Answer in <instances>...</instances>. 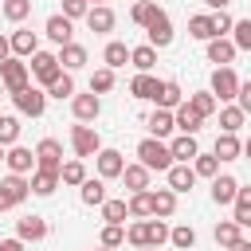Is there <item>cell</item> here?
I'll list each match as a JSON object with an SVG mask.
<instances>
[{"mask_svg":"<svg viewBox=\"0 0 251 251\" xmlns=\"http://www.w3.org/2000/svg\"><path fill=\"white\" fill-rule=\"evenodd\" d=\"M235 102H239V110H243V114H251V82H239Z\"/></svg>","mask_w":251,"mask_h":251,"instance_id":"53","label":"cell"},{"mask_svg":"<svg viewBox=\"0 0 251 251\" xmlns=\"http://www.w3.org/2000/svg\"><path fill=\"white\" fill-rule=\"evenodd\" d=\"M204 4H208V8H212V12H224V8H227V4H231V0H204Z\"/></svg>","mask_w":251,"mask_h":251,"instance_id":"58","label":"cell"},{"mask_svg":"<svg viewBox=\"0 0 251 251\" xmlns=\"http://www.w3.org/2000/svg\"><path fill=\"white\" fill-rule=\"evenodd\" d=\"M227 251H251V239H243V235H239V239H235Z\"/></svg>","mask_w":251,"mask_h":251,"instance_id":"56","label":"cell"},{"mask_svg":"<svg viewBox=\"0 0 251 251\" xmlns=\"http://www.w3.org/2000/svg\"><path fill=\"white\" fill-rule=\"evenodd\" d=\"M16 137H20V118L4 114V118H0V149H4V145H16Z\"/></svg>","mask_w":251,"mask_h":251,"instance_id":"47","label":"cell"},{"mask_svg":"<svg viewBox=\"0 0 251 251\" xmlns=\"http://www.w3.org/2000/svg\"><path fill=\"white\" fill-rule=\"evenodd\" d=\"M173 126H176L180 133H192V137H196V133H200V126H204V118H200L188 102H180V106L173 110Z\"/></svg>","mask_w":251,"mask_h":251,"instance_id":"13","label":"cell"},{"mask_svg":"<svg viewBox=\"0 0 251 251\" xmlns=\"http://www.w3.org/2000/svg\"><path fill=\"white\" fill-rule=\"evenodd\" d=\"M86 4H106V0H86Z\"/></svg>","mask_w":251,"mask_h":251,"instance_id":"61","label":"cell"},{"mask_svg":"<svg viewBox=\"0 0 251 251\" xmlns=\"http://www.w3.org/2000/svg\"><path fill=\"white\" fill-rule=\"evenodd\" d=\"M126 208H129V216H133V220H149V216H153V192H149V188L133 192V196L126 200Z\"/></svg>","mask_w":251,"mask_h":251,"instance_id":"28","label":"cell"},{"mask_svg":"<svg viewBox=\"0 0 251 251\" xmlns=\"http://www.w3.org/2000/svg\"><path fill=\"white\" fill-rule=\"evenodd\" d=\"M188 35L200 39V43L216 39V24H212V16H192V20H188Z\"/></svg>","mask_w":251,"mask_h":251,"instance_id":"34","label":"cell"},{"mask_svg":"<svg viewBox=\"0 0 251 251\" xmlns=\"http://www.w3.org/2000/svg\"><path fill=\"white\" fill-rule=\"evenodd\" d=\"M235 188H239L235 176H227V173H224V176H220V173L212 176V200H216V204H231V200H235Z\"/></svg>","mask_w":251,"mask_h":251,"instance_id":"22","label":"cell"},{"mask_svg":"<svg viewBox=\"0 0 251 251\" xmlns=\"http://www.w3.org/2000/svg\"><path fill=\"white\" fill-rule=\"evenodd\" d=\"M192 184H196V173H192V165H169V188L180 196V192H192Z\"/></svg>","mask_w":251,"mask_h":251,"instance_id":"18","label":"cell"},{"mask_svg":"<svg viewBox=\"0 0 251 251\" xmlns=\"http://www.w3.org/2000/svg\"><path fill=\"white\" fill-rule=\"evenodd\" d=\"M235 90H239L235 71H231V67H216V71H212V94H216V102H231Z\"/></svg>","mask_w":251,"mask_h":251,"instance_id":"7","label":"cell"},{"mask_svg":"<svg viewBox=\"0 0 251 251\" xmlns=\"http://www.w3.org/2000/svg\"><path fill=\"white\" fill-rule=\"evenodd\" d=\"M212 153H216L220 161H239V157H243V145H239V137H235V133H220Z\"/></svg>","mask_w":251,"mask_h":251,"instance_id":"24","label":"cell"},{"mask_svg":"<svg viewBox=\"0 0 251 251\" xmlns=\"http://www.w3.org/2000/svg\"><path fill=\"white\" fill-rule=\"evenodd\" d=\"M169 153H173V161H184V165H188V161L200 153V145H196L192 133H180L176 141H169Z\"/></svg>","mask_w":251,"mask_h":251,"instance_id":"25","label":"cell"},{"mask_svg":"<svg viewBox=\"0 0 251 251\" xmlns=\"http://www.w3.org/2000/svg\"><path fill=\"white\" fill-rule=\"evenodd\" d=\"M243 157H247V161H251V137H247V141H243Z\"/></svg>","mask_w":251,"mask_h":251,"instance_id":"59","label":"cell"},{"mask_svg":"<svg viewBox=\"0 0 251 251\" xmlns=\"http://www.w3.org/2000/svg\"><path fill=\"white\" fill-rule=\"evenodd\" d=\"M0 161H4V149H0Z\"/></svg>","mask_w":251,"mask_h":251,"instance_id":"64","label":"cell"},{"mask_svg":"<svg viewBox=\"0 0 251 251\" xmlns=\"http://www.w3.org/2000/svg\"><path fill=\"white\" fill-rule=\"evenodd\" d=\"M157 12H161V8H157V0H137L129 16H133V24H141V27H145V24H149V20L157 16Z\"/></svg>","mask_w":251,"mask_h":251,"instance_id":"48","label":"cell"},{"mask_svg":"<svg viewBox=\"0 0 251 251\" xmlns=\"http://www.w3.org/2000/svg\"><path fill=\"white\" fill-rule=\"evenodd\" d=\"M71 110H75V122H94L98 110H102V102H98V94L90 90V94H75V98H71Z\"/></svg>","mask_w":251,"mask_h":251,"instance_id":"12","label":"cell"},{"mask_svg":"<svg viewBox=\"0 0 251 251\" xmlns=\"http://www.w3.org/2000/svg\"><path fill=\"white\" fill-rule=\"evenodd\" d=\"M231 43H235V51H251V20L231 24Z\"/></svg>","mask_w":251,"mask_h":251,"instance_id":"45","label":"cell"},{"mask_svg":"<svg viewBox=\"0 0 251 251\" xmlns=\"http://www.w3.org/2000/svg\"><path fill=\"white\" fill-rule=\"evenodd\" d=\"M126 243V224H106L102 227V247H122Z\"/></svg>","mask_w":251,"mask_h":251,"instance_id":"50","label":"cell"},{"mask_svg":"<svg viewBox=\"0 0 251 251\" xmlns=\"http://www.w3.org/2000/svg\"><path fill=\"white\" fill-rule=\"evenodd\" d=\"M0 94H8V90H4V82H0Z\"/></svg>","mask_w":251,"mask_h":251,"instance_id":"62","label":"cell"},{"mask_svg":"<svg viewBox=\"0 0 251 251\" xmlns=\"http://www.w3.org/2000/svg\"><path fill=\"white\" fill-rule=\"evenodd\" d=\"M192 173L196 176H216L220 173V157L216 153H196L192 157Z\"/></svg>","mask_w":251,"mask_h":251,"instance_id":"40","label":"cell"},{"mask_svg":"<svg viewBox=\"0 0 251 251\" xmlns=\"http://www.w3.org/2000/svg\"><path fill=\"white\" fill-rule=\"evenodd\" d=\"M27 192H31V180H24V173H8V176L0 180V212L20 208V204L27 200Z\"/></svg>","mask_w":251,"mask_h":251,"instance_id":"2","label":"cell"},{"mask_svg":"<svg viewBox=\"0 0 251 251\" xmlns=\"http://www.w3.org/2000/svg\"><path fill=\"white\" fill-rule=\"evenodd\" d=\"M16 235L24 239V243H39V239H47V220L43 216H20L16 220Z\"/></svg>","mask_w":251,"mask_h":251,"instance_id":"10","label":"cell"},{"mask_svg":"<svg viewBox=\"0 0 251 251\" xmlns=\"http://www.w3.org/2000/svg\"><path fill=\"white\" fill-rule=\"evenodd\" d=\"M157 90H161V78H153L149 71H137V78L129 82V94H133V98H141V102H153V98H157Z\"/></svg>","mask_w":251,"mask_h":251,"instance_id":"17","label":"cell"},{"mask_svg":"<svg viewBox=\"0 0 251 251\" xmlns=\"http://www.w3.org/2000/svg\"><path fill=\"white\" fill-rule=\"evenodd\" d=\"M153 102H157V106H161V110H176V106H180V102H184V94H180V86H176V82H173V78H165V82H161V90H157V98H153Z\"/></svg>","mask_w":251,"mask_h":251,"instance_id":"29","label":"cell"},{"mask_svg":"<svg viewBox=\"0 0 251 251\" xmlns=\"http://www.w3.org/2000/svg\"><path fill=\"white\" fill-rule=\"evenodd\" d=\"M86 12H90L86 0H63V16L67 20H86Z\"/></svg>","mask_w":251,"mask_h":251,"instance_id":"51","label":"cell"},{"mask_svg":"<svg viewBox=\"0 0 251 251\" xmlns=\"http://www.w3.org/2000/svg\"><path fill=\"white\" fill-rule=\"evenodd\" d=\"M165 239H169V224H165V220H157V216H153V220H145V247H161Z\"/></svg>","mask_w":251,"mask_h":251,"instance_id":"38","label":"cell"},{"mask_svg":"<svg viewBox=\"0 0 251 251\" xmlns=\"http://www.w3.org/2000/svg\"><path fill=\"white\" fill-rule=\"evenodd\" d=\"M8 43H12V55H20V59H27V55L39 51V35L27 31V27H16V31L8 35Z\"/></svg>","mask_w":251,"mask_h":251,"instance_id":"11","label":"cell"},{"mask_svg":"<svg viewBox=\"0 0 251 251\" xmlns=\"http://www.w3.org/2000/svg\"><path fill=\"white\" fill-rule=\"evenodd\" d=\"M231 204H235V216H231V220H235L239 227H251V184H247V188H235V200H231Z\"/></svg>","mask_w":251,"mask_h":251,"instance_id":"32","label":"cell"},{"mask_svg":"<svg viewBox=\"0 0 251 251\" xmlns=\"http://www.w3.org/2000/svg\"><path fill=\"white\" fill-rule=\"evenodd\" d=\"M59 67L63 71H82L86 67V47L82 43H63L59 47Z\"/></svg>","mask_w":251,"mask_h":251,"instance_id":"20","label":"cell"},{"mask_svg":"<svg viewBox=\"0 0 251 251\" xmlns=\"http://www.w3.org/2000/svg\"><path fill=\"white\" fill-rule=\"evenodd\" d=\"M137 161H141L149 173H169L173 153H169V145H165L161 137H145V141H137Z\"/></svg>","mask_w":251,"mask_h":251,"instance_id":"1","label":"cell"},{"mask_svg":"<svg viewBox=\"0 0 251 251\" xmlns=\"http://www.w3.org/2000/svg\"><path fill=\"white\" fill-rule=\"evenodd\" d=\"M137 251H157V247H137Z\"/></svg>","mask_w":251,"mask_h":251,"instance_id":"60","label":"cell"},{"mask_svg":"<svg viewBox=\"0 0 251 251\" xmlns=\"http://www.w3.org/2000/svg\"><path fill=\"white\" fill-rule=\"evenodd\" d=\"M231 59H235V43H231V39H224V35L208 39V63H216V67H231Z\"/></svg>","mask_w":251,"mask_h":251,"instance_id":"16","label":"cell"},{"mask_svg":"<svg viewBox=\"0 0 251 251\" xmlns=\"http://www.w3.org/2000/svg\"><path fill=\"white\" fill-rule=\"evenodd\" d=\"M243 118H247V114H243L239 106H224V110H220V129H224V133H235V129L243 126Z\"/></svg>","mask_w":251,"mask_h":251,"instance_id":"42","label":"cell"},{"mask_svg":"<svg viewBox=\"0 0 251 251\" xmlns=\"http://www.w3.org/2000/svg\"><path fill=\"white\" fill-rule=\"evenodd\" d=\"M122 180H126V188L129 192H141V188H149V169L137 161V165H126L122 169Z\"/></svg>","mask_w":251,"mask_h":251,"instance_id":"30","label":"cell"},{"mask_svg":"<svg viewBox=\"0 0 251 251\" xmlns=\"http://www.w3.org/2000/svg\"><path fill=\"white\" fill-rule=\"evenodd\" d=\"M126 239H129L133 247H145V220H133V224L126 227Z\"/></svg>","mask_w":251,"mask_h":251,"instance_id":"52","label":"cell"},{"mask_svg":"<svg viewBox=\"0 0 251 251\" xmlns=\"http://www.w3.org/2000/svg\"><path fill=\"white\" fill-rule=\"evenodd\" d=\"M212 24H216V35H227V31H231V24H235V20H231V16H227V12H216V16H212Z\"/></svg>","mask_w":251,"mask_h":251,"instance_id":"54","label":"cell"},{"mask_svg":"<svg viewBox=\"0 0 251 251\" xmlns=\"http://www.w3.org/2000/svg\"><path fill=\"white\" fill-rule=\"evenodd\" d=\"M145 35H149V47H169L173 43V20H169V12H157L145 24Z\"/></svg>","mask_w":251,"mask_h":251,"instance_id":"9","label":"cell"},{"mask_svg":"<svg viewBox=\"0 0 251 251\" xmlns=\"http://www.w3.org/2000/svg\"><path fill=\"white\" fill-rule=\"evenodd\" d=\"M188 106H192L200 118H212V114L220 110V102H216V94H212V90H196V94H188Z\"/></svg>","mask_w":251,"mask_h":251,"instance_id":"33","label":"cell"},{"mask_svg":"<svg viewBox=\"0 0 251 251\" xmlns=\"http://www.w3.org/2000/svg\"><path fill=\"white\" fill-rule=\"evenodd\" d=\"M8 55H12V43H8V39H4V35H0V63H4V59H8Z\"/></svg>","mask_w":251,"mask_h":251,"instance_id":"57","label":"cell"},{"mask_svg":"<svg viewBox=\"0 0 251 251\" xmlns=\"http://www.w3.org/2000/svg\"><path fill=\"white\" fill-rule=\"evenodd\" d=\"M35 169H51V173L63 169V145H59L55 137H43V141L35 145Z\"/></svg>","mask_w":251,"mask_h":251,"instance_id":"8","label":"cell"},{"mask_svg":"<svg viewBox=\"0 0 251 251\" xmlns=\"http://www.w3.org/2000/svg\"><path fill=\"white\" fill-rule=\"evenodd\" d=\"M71 24H75V20H67V16L59 12V16H51V20H47V27H43V31H47V39H51V43H59V47H63V43H71V35H75V27H71Z\"/></svg>","mask_w":251,"mask_h":251,"instance_id":"19","label":"cell"},{"mask_svg":"<svg viewBox=\"0 0 251 251\" xmlns=\"http://www.w3.org/2000/svg\"><path fill=\"white\" fill-rule=\"evenodd\" d=\"M0 251H24V239L16 235V239H0Z\"/></svg>","mask_w":251,"mask_h":251,"instance_id":"55","label":"cell"},{"mask_svg":"<svg viewBox=\"0 0 251 251\" xmlns=\"http://www.w3.org/2000/svg\"><path fill=\"white\" fill-rule=\"evenodd\" d=\"M4 20H12V24H20V20H27L31 16V0H4Z\"/></svg>","mask_w":251,"mask_h":251,"instance_id":"44","label":"cell"},{"mask_svg":"<svg viewBox=\"0 0 251 251\" xmlns=\"http://www.w3.org/2000/svg\"><path fill=\"white\" fill-rule=\"evenodd\" d=\"M47 98H59V102H63V98H75V78H71V71H63V75L47 86Z\"/></svg>","mask_w":251,"mask_h":251,"instance_id":"39","label":"cell"},{"mask_svg":"<svg viewBox=\"0 0 251 251\" xmlns=\"http://www.w3.org/2000/svg\"><path fill=\"white\" fill-rule=\"evenodd\" d=\"M102 63H106L110 71L126 67V63H129V47H126V43H118V39H114V43H106V51H102Z\"/></svg>","mask_w":251,"mask_h":251,"instance_id":"35","label":"cell"},{"mask_svg":"<svg viewBox=\"0 0 251 251\" xmlns=\"http://www.w3.org/2000/svg\"><path fill=\"white\" fill-rule=\"evenodd\" d=\"M169 243L180 247V251H188V247H196V231L188 224H176V227H169Z\"/></svg>","mask_w":251,"mask_h":251,"instance_id":"41","label":"cell"},{"mask_svg":"<svg viewBox=\"0 0 251 251\" xmlns=\"http://www.w3.org/2000/svg\"><path fill=\"white\" fill-rule=\"evenodd\" d=\"M94 161H98V176H102V180L122 176V169H126V161H122V153H118V149H98V153H94Z\"/></svg>","mask_w":251,"mask_h":251,"instance_id":"14","label":"cell"},{"mask_svg":"<svg viewBox=\"0 0 251 251\" xmlns=\"http://www.w3.org/2000/svg\"><path fill=\"white\" fill-rule=\"evenodd\" d=\"M98 251H114V247H98Z\"/></svg>","mask_w":251,"mask_h":251,"instance_id":"63","label":"cell"},{"mask_svg":"<svg viewBox=\"0 0 251 251\" xmlns=\"http://www.w3.org/2000/svg\"><path fill=\"white\" fill-rule=\"evenodd\" d=\"M27 71H31V75L43 82V90H47V86H51V82L63 75V67H59V55H51V51H35V55H31V63H27Z\"/></svg>","mask_w":251,"mask_h":251,"instance_id":"5","label":"cell"},{"mask_svg":"<svg viewBox=\"0 0 251 251\" xmlns=\"http://www.w3.org/2000/svg\"><path fill=\"white\" fill-rule=\"evenodd\" d=\"M59 188V173H51V169H31V192L35 196H51Z\"/></svg>","mask_w":251,"mask_h":251,"instance_id":"26","label":"cell"},{"mask_svg":"<svg viewBox=\"0 0 251 251\" xmlns=\"http://www.w3.org/2000/svg\"><path fill=\"white\" fill-rule=\"evenodd\" d=\"M12 102H16V110L20 114H27V118H43V110H47V90H39V86H24V90H16L12 94Z\"/></svg>","mask_w":251,"mask_h":251,"instance_id":"4","label":"cell"},{"mask_svg":"<svg viewBox=\"0 0 251 251\" xmlns=\"http://www.w3.org/2000/svg\"><path fill=\"white\" fill-rule=\"evenodd\" d=\"M71 149H75V157H94L98 149H102V141H98V133L86 126V122H78V126H71Z\"/></svg>","mask_w":251,"mask_h":251,"instance_id":"6","label":"cell"},{"mask_svg":"<svg viewBox=\"0 0 251 251\" xmlns=\"http://www.w3.org/2000/svg\"><path fill=\"white\" fill-rule=\"evenodd\" d=\"M78 196H82V204L102 208V200H106V184H102V176H98V180H94V176H86V180L78 184Z\"/></svg>","mask_w":251,"mask_h":251,"instance_id":"27","label":"cell"},{"mask_svg":"<svg viewBox=\"0 0 251 251\" xmlns=\"http://www.w3.org/2000/svg\"><path fill=\"white\" fill-rule=\"evenodd\" d=\"M86 27H90L94 35L114 31V12H110L106 4H90V12H86Z\"/></svg>","mask_w":251,"mask_h":251,"instance_id":"15","label":"cell"},{"mask_svg":"<svg viewBox=\"0 0 251 251\" xmlns=\"http://www.w3.org/2000/svg\"><path fill=\"white\" fill-rule=\"evenodd\" d=\"M173 212H176V192L173 188H157L153 192V216L157 220H169Z\"/></svg>","mask_w":251,"mask_h":251,"instance_id":"31","label":"cell"},{"mask_svg":"<svg viewBox=\"0 0 251 251\" xmlns=\"http://www.w3.org/2000/svg\"><path fill=\"white\" fill-rule=\"evenodd\" d=\"M4 161H8V169H12V173H31V169H35V153H31V149H24V145H8Z\"/></svg>","mask_w":251,"mask_h":251,"instance_id":"21","label":"cell"},{"mask_svg":"<svg viewBox=\"0 0 251 251\" xmlns=\"http://www.w3.org/2000/svg\"><path fill=\"white\" fill-rule=\"evenodd\" d=\"M129 63H133L137 71H153V67H157V47H149V43L129 47Z\"/></svg>","mask_w":251,"mask_h":251,"instance_id":"36","label":"cell"},{"mask_svg":"<svg viewBox=\"0 0 251 251\" xmlns=\"http://www.w3.org/2000/svg\"><path fill=\"white\" fill-rule=\"evenodd\" d=\"M90 90H94V94H106V90H114V71H110V67L94 71V75H90Z\"/></svg>","mask_w":251,"mask_h":251,"instance_id":"49","label":"cell"},{"mask_svg":"<svg viewBox=\"0 0 251 251\" xmlns=\"http://www.w3.org/2000/svg\"><path fill=\"white\" fill-rule=\"evenodd\" d=\"M0 82H4V90H8V94L24 90V86L31 82V71H27V63H24L20 55H8V59L0 63Z\"/></svg>","mask_w":251,"mask_h":251,"instance_id":"3","label":"cell"},{"mask_svg":"<svg viewBox=\"0 0 251 251\" xmlns=\"http://www.w3.org/2000/svg\"><path fill=\"white\" fill-rule=\"evenodd\" d=\"M145 126H149V137H169V133L176 129V126H173V110H161V106L149 114Z\"/></svg>","mask_w":251,"mask_h":251,"instance_id":"23","label":"cell"},{"mask_svg":"<svg viewBox=\"0 0 251 251\" xmlns=\"http://www.w3.org/2000/svg\"><path fill=\"white\" fill-rule=\"evenodd\" d=\"M126 216H129L126 200H102V220L106 224H126Z\"/></svg>","mask_w":251,"mask_h":251,"instance_id":"43","label":"cell"},{"mask_svg":"<svg viewBox=\"0 0 251 251\" xmlns=\"http://www.w3.org/2000/svg\"><path fill=\"white\" fill-rule=\"evenodd\" d=\"M235 239H239V224H235V220H220V224H216V243H220V247H231Z\"/></svg>","mask_w":251,"mask_h":251,"instance_id":"46","label":"cell"},{"mask_svg":"<svg viewBox=\"0 0 251 251\" xmlns=\"http://www.w3.org/2000/svg\"><path fill=\"white\" fill-rule=\"evenodd\" d=\"M82 180H86V165H82V157L63 161V169H59V184H82Z\"/></svg>","mask_w":251,"mask_h":251,"instance_id":"37","label":"cell"}]
</instances>
